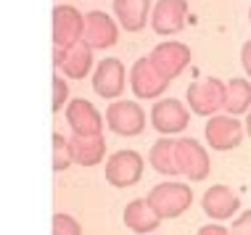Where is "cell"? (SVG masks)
I'll use <instances>...</instances> for the list:
<instances>
[{"instance_id": "cell-1", "label": "cell", "mask_w": 251, "mask_h": 235, "mask_svg": "<svg viewBox=\"0 0 251 235\" xmlns=\"http://www.w3.org/2000/svg\"><path fill=\"white\" fill-rule=\"evenodd\" d=\"M225 98H227V85L220 82L217 77H203L199 82L188 85L185 93L188 109L196 111L199 117H217V111L225 109Z\"/></svg>"}, {"instance_id": "cell-2", "label": "cell", "mask_w": 251, "mask_h": 235, "mask_svg": "<svg viewBox=\"0 0 251 235\" xmlns=\"http://www.w3.org/2000/svg\"><path fill=\"white\" fill-rule=\"evenodd\" d=\"M146 201L161 219H175L193 204V190L180 183H161L148 193Z\"/></svg>"}, {"instance_id": "cell-3", "label": "cell", "mask_w": 251, "mask_h": 235, "mask_svg": "<svg viewBox=\"0 0 251 235\" xmlns=\"http://www.w3.org/2000/svg\"><path fill=\"white\" fill-rule=\"evenodd\" d=\"M148 61L167 82H172L175 77H180L185 71V66L191 64V48L182 43H161L148 53Z\"/></svg>"}, {"instance_id": "cell-4", "label": "cell", "mask_w": 251, "mask_h": 235, "mask_svg": "<svg viewBox=\"0 0 251 235\" xmlns=\"http://www.w3.org/2000/svg\"><path fill=\"white\" fill-rule=\"evenodd\" d=\"M85 40V16L72 5H56L53 8V45L56 48H72Z\"/></svg>"}, {"instance_id": "cell-5", "label": "cell", "mask_w": 251, "mask_h": 235, "mask_svg": "<svg viewBox=\"0 0 251 235\" xmlns=\"http://www.w3.org/2000/svg\"><path fill=\"white\" fill-rule=\"evenodd\" d=\"M175 161H177L180 174H185L193 183H199L209 174V153L203 151V145L196 138H180L175 143Z\"/></svg>"}, {"instance_id": "cell-6", "label": "cell", "mask_w": 251, "mask_h": 235, "mask_svg": "<svg viewBox=\"0 0 251 235\" xmlns=\"http://www.w3.org/2000/svg\"><path fill=\"white\" fill-rule=\"evenodd\" d=\"M106 122H108V130H114L117 135L132 138L143 132L146 114L135 100H117L106 109Z\"/></svg>"}, {"instance_id": "cell-7", "label": "cell", "mask_w": 251, "mask_h": 235, "mask_svg": "<svg viewBox=\"0 0 251 235\" xmlns=\"http://www.w3.org/2000/svg\"><path fill=\"white\" fill-rule=\"evenodd\" d=\"M143 177V159L135 151H117L106 161V180L114 188H130Z\"/></svg>"}, {"instance_id": "cell-8", "label": "cell", "mask_w": 251, "mask_h": 235, "mask_svg": "<svg viewBox=\"0 0 251 235\" xmlns=\"http://www.w3.org/2000/svg\"><path fill=\"white\" fill-rule=\"evenodd\" d=\"M206 143L212 145L214 151H233L241 145L243 140V127L235 117H225V114H217V117H209L206 122Z\"/></svg>"}, {"instance_id": "cell-9", "label": "cell", "mask_w": 251, "mask_h": 235, "mask_svg": "<svg viewBox=\"0 0 251 235\" xmlns=\"http://www.w3.org/2000/svg\"><path fill=\"white\" fill-rule=\"evenodd\" d=\"M66 122L72 127V135L98 138L103 132V119L93 109L90 100H85V98H74L66 103Z\"/></svg>"}, {"instance_id": "cell-10", "label": "cell", "mask_w": 251, "mask_h": 235, "mask_svg": "<svg viewBox=\"0 0 251 235\" xmlns=\"http://www.w3.org/2000/svg\"><path fill=\"white\" fill-rule=\"evenodd\" d=\"M53 64L72 79H82L93 69V48L85 43H77L72 48H56L53 50Z\"/></svg>"}, {"instance_id": "cell-11", "label": "cell", "mask_w": 251, "mask_h": 235, "mask_svg": "<svg viewBox=\"0 0 251 235\" xmlns=\"http://www.w3.org/2000/svg\"><path fill=\"white\" fill-rule=\"evenodd\" d=\"M188 109L175 98H164L159 103H153L151 109V124L153 130H159L161 135H177L188 127Z\"/></svg>"}, {"instance_id": "cell-12", "label": "cell", "mask_w": 251, "mask_h": 235, "mask_svg": "<svg viewBox=\"0 0 251 235\" xmlns=\"http://www.w3.org/2000/svg\"><path fill=\"white\" fill-rule=\"evenodd\" d=\"M130 87L138 98H159L169 87V82L153 69L151 61H148V56H146V58H138V61L132 64Z\"/></svg>"}, {"instance_id": "cell-13", "label": "cell", "mask_w": 251, "mask_h": 235, "mask_svg": "<svg viewBox=\"0 0 251 235\" xmlns=\"http://www.w3.org/2000/svg\"><path fill=\"white\" fill-rule=\"evenodd\" d=\"M93 90L100 98H117L125 90V66L119 58H103L93 71Z\"/></svg>"}, {"instance_id": "cell-14", "label": "cell", "mask_w": 251, "mask_h": 235, "mask_svg": "<svg viewBox=\"0 0 251 235\" xmlns=\"http://www.w3.org/2000/svg\"><path fill=\"white\" fill-rule=\"evenodd\" d=\"M188 13V0H159L151 11V24L156 35H175L182 29Z\"/></svg>"}, {"instance_id": "cell-15", "label": "cell", "mask_w": 251, "mask_h": 235, "mask_svg": "<svg viewBox=\"0 0 251 235\" xmlns=\"http://www.w3.org/2000/svg\"><path fill=\"white\" fill-rule=\"evenodd\" d=\"M201 209L212 219H230L241 209V198L227 185H212L201 198Z\"/></svg>"}, {"instance_id": "cell-16", "label": "cell", "mask_w": 251, "mask_h": 235, "mask_svg": "<svg viewBox=\"0 0 251 235\" xmlns=\"http://www.w3.org/2000/svg\"><path fill=\"white\" fill-rule=\"evenodd\" d=\"M119 37L117 24L103 11H90L85 16V43L90 48H111Z\"/></svg>"}, {"instance_id": "cell-17", "label": "cell", "mask_w": 251, "mask_h": 235, "mask_svg": "<svg viewBox=\"0 0 251 235\" xmlns=\"http://www.w3.org/2000/svg\"><path fill=\"white\" fill-rule=\"evenodd\" d=\"M161 222V217L153 212V206L148 204V201H130V204L125 206V225L130 227L132 233H138V235H148V233H153L156 227H159Z\"/></svg>"}, {"instance_id": "cell-18", "label": "cell", "mask_w": 251, "mask_h": 235, "mask_svg": "<svg viewBox=\"0 0 251 235\" xmlns=\"http://www.w3.org/2000/svg\"><path fill=\"white\" fill-rule=\"evenodd\" d=\"M114 13H117L122 29L140 32L151 13V0H114Z\"/></svg>"}, {"instance_id": "cell-19", "label": "cell", "mask_w": 251, "mask_h": 235, "mask_svg": "<svg viewBox=\"0 0 251 235\" xmlns=\"http://www.w3.org/2000/svg\"><path fill=\"white\" fill-rule=\"evenodd\" d=\"M69 148H72L74 164H79V166H96L98 161L106 156V140H103V135H98V138L72 135L69 138Z\"/></svg>"}, {"instance_id": "cell-20", "label": "cell", "mask_w": 251, "mask_h": 235, "mask_svg": "<svg viewBox=\"0 0 251 235\" xmlns=\"http://www.w3.org/2000/svg\"><path fill=\"white\" fill-rule=\"evenodd\" d=\"M175 143H177V140L161 138V140H156V143L151 145V166L156 172H161V174H169V177L180 174L177 161H175Z\"/></svg>"}, {"instance_id": "cell-21", "label": "cell", "mask_w": 251, "mask_h": 235, "mask_svg": "<svg viewBox=\"0 0 251 235\" xmlns=\"http://www.w3.org/2000/svg\"><path fill=\"white\" fill-rule=\"evenodd\" d=\"M246 109L251 111V82L235 77L227 82V98H225V111L238 117V114H246Z\"/></svg>"}, {"instance_id": "cell-22", "label": "cell", "mask_w": 251, "mask_h": 235, "mask_svg": "<svg viewBox=\"0 0 251 235\" xmlns=\"http://www.w3.org/2000/svg\"><path fill=\"white\" fill-rule=\"evenodd\" d=\"M74 164L72 148H69V138L53 132V172H64Z\"/></svg>"}, {"instance_id": "cell-23", "label": "cell", "mask_w": 251, "mask_h": 235, "mask_svg": "<svg viewBox=\"0 0 251 235\" xmlns=\"http://www.w3.org/2000/svg\"><path fill=\"white\" fill-rule=\"evenodd\" d=\"M53 235H82V227L69 214H56L53 217Z\"/></svg>"}, {"instance_id": "cell-24", "label": "cell", "mask_w": 251, "mask_h": 235, "mask_svg": "<svg viewBox=\"0 0 251 235\" xmlns=\"http://www.w3.org/2000/svg\"><path fill=\"white\" fill-rule=\"evenodd\" d=\"M66 98H69V87H66V79L53 74V111L64 109Z\"/></svg>"}, {"instance_id": "cell-25", "label": "cell", "mask_w": 251, "mask_h": 235, "mask_svg": "<svg viewBox=\"0 0 251 235\" xmlns=\"http://www.w3.org/2000/svg\"><path fill=\"white\" fill-rule=\"evenodd\" d=\"M230 235H251V209L243 212L230 227Z\"/></svg>"}, {"instance_id": "cell-26", "label": "cell", "mask_w": 251, "mask_h": 235, "mask_svg": "<svg viewBox=\"0 0 251 235\" xmlns=\"http://www.w3.org/2000/svg\"><path fill=\"white\" fill-rule=\"evenodd\" d=\"M241 64L246 69V74L251 77V40H246V45L241 48Z\"/></svg>"}, {"instance_id": "cell-27", "label": "cell", "mask_w": 251, "mask_h": 235, "mask_svg": "<svg viewBox=\"0 0 251 235\" xmlns=\"http://www.w3.org/2000/svg\"><path fill=\"white\" fill-rule=\"evenodd\" d=\"M196 235H230V230H225L222 225H206V227H201Z\"/></svg>"}, {"instance_id": "cell-28", "label": "cell", "mask_w": 251, "mask_h": 235, "mask_svg": "<svg viewBox=\"0 0 251 235\" xmlns=\"http://www.w3.org/2000/svg\"><path fill=\"white\" fill-rule=\"evenodd\" d=\"M246 132H249V138H251V111H249V117H246Z\"/></svg>"}, {"instance_id": "cell-29", "label": "cell", "mask_w": 251, "mask_h": 235, "mask_svg": "<svg viewBox=\"0 0 251 235\" xmlns=\"http://www.w3.org/2000/svg\"><path fill=\"white\" fill-rule=\"evenodd\" d=\"M249 19H251V8H249Z\"/></svg>"}]
</instances>
